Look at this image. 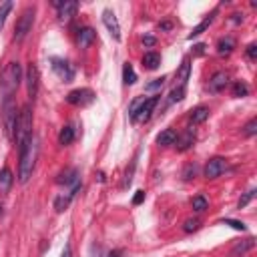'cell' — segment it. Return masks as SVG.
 I'll return each instance as SVG.
<instances>
[{
  "label": "cell",
  "instance_id": "20",
  "mask_svg": "<svg viewBox=\"0 0 257 257\" xmlns=\"http://www.w3.org/2000/svg\"><path fill=\"white\" fill-rule=\"evenodd\" d=\"M12 183H14L12 171H10L8 167H4V169L0 171V193H8L10 187H12Z\"/></svg>",
  "mask_w": 257,
  "mask_h": 257
},
{
  "label": "cell",
  "instance_id": "36",
  "mask_svg": "<svg viewBox=\"0 0 257 257\" xmlns=\"http://www.w3.org/2000/svg\"><path fill=\"white\" fill-rule=\"evenodd\" d=\"M223 225H231L233 229H237V231H245L247 227H245V223H241V221H235V219H223Z\"/></svg>",
  "mask_w": 257,
  "mask_h": 257
},
{
  "label": "cell",
  "instance_id": "39",
  "mask_svg": "<svg viewBox=\"0 0 257 257\" xmlns=\"http://www.w3.org/2000/svg\"><path fill=\"white\" fill-rule=\"evenodd\" d=\"M60 257H72V249H70V245H64V249H62Z\"/></svg>",
  "mask_w": 257,
  "mask_h": 257
},
{
  "label": "cell",
  "instance_id": "25",
  "mask_svg": "<svg viewBox=\"0 0 257 257\" xmlns=\"http://www.w3.org/2000/svg\"><path fill=\"white\" fill-rule=\"evenodd\" d=\"M72 141H74V128H72L70 124L62 126L60 133H58V143H60V145H70Z\"/></svg>",
  "mask_w": 257,
  "mask_h": 257
},
{
  "label": "cell",
  "instance_id": "1",
  "mask_svg": "<svg viewBox=\"0 0 257 257\" xmlns=\"http://www.w3.org/2000/svg\"><path fill=\"white\" fill-rule=\"evenodd\" d=\"M20 151V163H18V181L26 183L32 177L34 165H36V157H38V137H30L22 147H18Z\"/></svg>",
  "mask_w": 257,
  "mask_h": 257
},
{
  "label": "cell",
  "instance_id": "17",
  "mask_svg": "<svg viewBox=\"0 0 257 257\" xmlns=\"http://www.w3.org/2000/svg\"><path fill=\"white\" fill-rule=\"evenodd\" d=\"M233 48H235L233 36H225V38H221L217 42V54H221V56H229L233 52Z\"/></svg>",
  "mask_w": 257,
  "mask_h": 257
},
{
  "label": "cell",
  "instance_id": "21",
  "mask_svg": "<svg viewBox=\"0 0 257 257\" xmlns=\"http://www.w3.org/2000/svg\"><path fill=\"white\" fill-rule=\"evenodd\" d=\"M189 74H191V64H189V60H183V64L177 72V86H187Z\"/></svg>",
  "mask_w": 257,
  "mask_h": 257
},
{
  "label": "cell",
  "instance_id": "28",
  "mask_svg": "<svg viewBox=\"0 0 257 257\" xmlns=\"http://www.w3.org/2000/svg\"><path fill=\"white\" fill-rule=\"evenodd\" d=\"M193 211H197V213H203L207 207H209V203H207V199L203 197V195H197V197H193Z\"/></svg>",
  "mask_w": 257,
  "mask_h": 257
},
{
  "label": "cell",
  "instance_id": "32",
  "mask_svg": "<svg viewBox=\"0 0 257 257\" xmlns=\"http://www.w3.org/2000/svg\"><path fill=\"white\" fill-rule=\"evenodd\" d=\"M10 8H12V2H2L0 4V28H2V24H4L8 12H10Z\"/></svg>",
  "mask_w": 257,
  "mask_h": 257
},
{
  "label": "cell",
  "instance_id": "2",
  "mask_svg": "<svg viewBox=\"0 0 257 257\" xmlns=\"http://www.w3.org/2000/svg\"><path fill=\"white\" fill-rule=\"evenodd\" d=\"M22 80V68L18 62H8L0 76V96L4 102L12 100V94L16 92L18 84Z\"/></svg>",
  "mask_w": 257,
  "mask_h": 257
},
{
  "label": "cell",
  "instance_id": "29",
  "mask_svg": "<svg viewBox=\"0 0 257 257\" xmlns=\"http://www.w3.org/2000/svg\"><path fill=\"white\" fill-rule=\"evenodd\" d=\"M249 94V86L245 82H235L233 84V96L241 98V96H247Z\"/></svg>",
  "mask_w": 257,
  "mask_h": 257
},
{
  "label": "cell",
  "instance_id": "41",
  "mask_svg": "<svg viewBox=\"0 0 257 257\" xmlns=\"http://www.w3.org/2000/svg\"><path fill=\"white\" fill-rule=\"evenodd\" d=\"M143 42H145L147 46H153V44H155V38H153V36H145V38H143Z\"/></svg>",
  "mask_w": 257,
  "mask_h": 257
},
{
  "label": "cell",
  "instance_id": "8",
  "mask_svg": "<svg viewBox=\"0 0 257 257\" xmlns=\"http://www.w3.org/2000/svg\"><path fill=\"white\" fill-rule=\"evenodd\" d=\"M50 62H52L54 74H56L60 80L70 82V80L74 78V66H72L68 60H64V58H50Z\"/></svg>",
  "mask_w": 257,
  "mask_h": 257
},
{
  "label": "cell",
  "instance_id": "26",
  "mask_svg": "<svg viewBox=\"0 0 257 257\" xmlns=\"http://www.w3.org/2000/svg\"><path fill=\"white\" fill-rule=\"evenodd\" d=\"M122 82L124 84H135L137 82V74H135V68H133L131 62L122 64Z\"/></svg>",
  "mask_w": 257,
  "mask_h": 257
},
{
  "label": "cell",
  "instance_id": "42",
  "mask_svg": "<svg viewBox=\"0 0 257 257\" xmlns=\"http://www.w3.org/2000/svg\"><path fill=\"white\" fill-rule=\"evenodd\" d=\"M195 48V54H203V48H205V44H197V46H193Z\"/></svg>",
  "mask_w": 257,
  "mask_h": 257
},
{
  "label": "cell",
  "instance_id": "38",
  "mask_svg": "<svg viewBox=\"0 0 257 257\" xmlns=\"http://www.w3.org/2000/svg\"><path fill=\"white\" fill-rule=\"evenodd\" d=\"M143 201H145V191H137V195H135L133 203H135V205H139V203H143Z\"/></svg>",
  "mask_w": 257,
  "mask_h": 257
},
{
  "label": "cell",
  "instance_id": "5",
  "mask_svg": "<svg viewBox=\"0 0 257 257\" xmlns=\"http://www.w3.org/2000/svg\"><path fill=\"white\" fill-rule=\"evenodd\" d=\"M2 120H4V133L8 137V141H16V126H18V108L14 106L12 100L4 102V114H2Z\"/></svg>",
  "mask_w": 257,
  "mask_h": 257
},
{
  "label": "cell",
  "instance_id": "30",
  "mask_svg": "<svg viewBox=\"0 0 257 257\" xmlns=\"http://www.w3.org/2000/svg\"><path fill=\"white\" fill-rule=\"evenodd\" d=\"M255 133H257V118H251V120L243 126V137L249 139V137H253Z\"/></svg>",
  "mask_w": 257,
  "mask_h": 257
},
{
  "label": "cell",
  "instance_id": "6",
  "mask_svg": "<svg viewBox=\"0 0 257 257\" xmlns=\"http://www.w3.org/2000/svg\"><path fill=\"white\" fill-rule=\"evenodd\" d=\"M34 14H36L34 6H28V8L20 14V18H18V22H16V28H14V40H16V42H22V40L28 36V32L32 30Z\"/></svg>",
  "mask_w": 257,
  "mask_h": 257
},
{
  "label": "cell",
  "instance_id": "18",
  "mask_svg": "<svg viewBox=\"0 0 257 257\" xmlns=\"http://www.w3.org/2000/svg\"><path fill=\"white\" fill-rule=\"evenodd\" d=\"M177 137H179V135H177L173 128H165V131L159 133L157 143H159L161 147H169V145H175V143H177Z\"/></svg>",
  "mask_w": 257,
  "mask_h": 257
},
{
  "label": "cell",
  "instance_id": "22",
  "mask_svg": "<svg viewBox=\"0 0 257 257\" xmlns=\"http://www.w3.org/2000/svg\"><path fill=\"white\" fill-rule=\"evenodd\" d=\"M94 36H96V34H94V30H92V28H88V26H86V28H82V30L78 32V46H80V48H86V46L94 40Z\"/></svg>",
  "mask_w": 257,
  "mask_h": 257
},
{
  "label": "cell",
  "instance_id": "12",
  "mask_svg": "<svg viewBox=\"0 0 257 257\" xmlns=\"http://www.w3.org/2000/svg\"><path fill=\"white\" fill-rule=\"evenodd\" d=\"M54 4H56V8H58V20H60V22H68V20L76 14V10H78V4L72 2V0L54 2Z\"/></svg>",
  "mask_w": 257,
  "mask_h": 257
},
{
  "label": "cell",
  "instance_id": "34",
  "mask_svg": "<svg viewBox=\"0 0 257 257\" xmlns=\"http://www.w3.org/2000/svg\"><path fill=\"white\" fill-rule=\"evenodd\" d=\"M255 193H257L255 189H249V191H247V193H245V195L239 199V207H247V205H249V201L255 197Z\"/></svg>",
  "mask_w": 257,
  "mask_h": 257
},
{
  "label": "cell",
  "instance_id": "31",
  "mask_svg": "<svg viewBox=\"0 0 257 257\" xmlns=\"http://www.w3.org/2000/svg\"><path fill=\"white\" fill-rule=\"evenodd\" d=\"M253 245H255V239H253V237H249L245 243H239V245L233 249V253H245V251H247V249H251Z\"/></svg>",
  "mask_w": 257,
  "mask_h": 257
},
{
  "label": "cell",
  "instance_id": "37",
  "mask_svg": "<svg viewBox=\"0 0 257 257\" xmlns=\"http://www.w3.org/2000/svg\"><path fill=\"white\" fill-rule=\"evenodd\" d=\"M247 56H249L251 60L257 56V46H255V44H249V46H247Z\"/></svg>",
  "mask_w": 257,
  "mask_h": 257
},
{
  "label": "cell",
  "instance_id": "3",
  "mask_svg": "<svg viewBox=\"0 0 257 257\" xmlns=\"http://www.w3.org/2000/svg\"><path fill=\"white\" fill-rule=\"evenodd\" d=\"M157 102H159V94L149 96V98H145V96L135 98L133 104L128 106V114H131V118H133L135 122H147V120L151 118V114H153Z\"/></svg>",
  "mask_w": 257,
  "mask_h": 257
},
{
  "label": "cell",
  "instance_id": "40",
  "mask_svg": "<svg viewBox=\"0 0 257 257\" xmlns=\"http://www.w3.org/2000/svg\"><path fill=\"white\" fill-rule=\"evenodd\" d=\"M191 173L195 175V167H193V165H189V167L185 169V175H183V177H185V179H191Z\"/></svg>",
  "mask_w": 257,
  "mask_h": 257
},
{
  "label": "cell",
  "instance_id": "27",
  "mask_svg": "<svg viewBox=\"0 0 257 257\" xmlns=\"http://www.w3.org/2000/svg\"><path fill=\"white\" fill-rule=\"evenodd\" d=\"M185 88L187 86H173V90H171V94H169V102H179V100H183L185 98Z\"/></svg>",
  "mask_w": 257,
  "mask_h": 257
},
{
  "label": "cell",
  "instance_id": "16",
  "mask_svg": "<svg viewBox=\"0 0 257 257\" xmlns=\"http://www.w3.org/2000/svg\"><path fill=\"white\" fill-rule=\"evenodd\" d=\"M193 143H195V131H193V128H187L183 137H177V151L183 153V151L191 149Z\"/></svg>",
  "mask_w": 257,
  "mask_h": 257
},
{
  "label": "cell",
  "instance_id": "43",
  "mask_svg": "<svg viewBox=\"0 0 257 257\" xmlns=\"http://www.w3.org/2000/svg\"><path fill=\"white\" fill-rule=\"evenodd\" d=\"M243 20V14H233V22H241Z\"/></svg>",
  "mask_w": 257,
  "mask_h": 257
},
{
  "label": "cell",
  "instance_id": "33",
  "mask_svg": "<svg viewBox=\"0 0 257 257\" xmlns=\"http://www.w3.org/2000/svg\"><path fill=\"white\" fill-rule=\"evenodd\" d=\"M163 84H165V76H161V78H155L153 82H149V84L145 86V90H149V92H151V90H159Z\"/></svg>",
  "mask_w": 257,
  "mask_h": 257
},
{
  "label": "cell",
  "instance_id": "9",
  "mask_svg": "<svg viewBox=\"0 0 257 257\" xmlns=\"http://www.w3.org/2000/svg\"><path fill=\"white\" fill-rule=\"evenodd\" d=\"M225 169H227V161L223 157H213L205 165V177L207 179H217L219 175L225 173Z\"/></svg>",
  "mask_w": 257,
  "mask_h": 257
},
{
  "label": "cell",
  "instance_id": "15",
  "mask_svg": "<svg viewBox=\"0 0 257 257\" xmlns=\"http://www.w3.org/2000/svg\"><path fill=\"white\" fill-rule=\"evenodd\" d=\"M215 14H217V10H213V12L209 14V16H205V18H203V20H201V22H199V24H197V26H195L193 30H191V34H189L187 38H189V40H193L195 36H199V34H203V32H205V30H207V28L211 26V22L215 20Z\"/></svg>",
  "mask_w": 257,
  "mask_h": 257
},
{
  "label": "cell",
  "instance_id": "4",
  "mask_svg": "<svg viewBox=\"0 0 257 257\" xmlns=\"http://www.w3.org/2000/svg\"><path fill=\"white\" fill-rule=\"evenodd\" d=\"M32 137V110L30 104H24L18 112V126H16V145L22 147Z\"/></svg>",
  "mask_w": 257,
  "mask_h": 257
},
{
  "label": "cell",
  "instance_id": "35",
  "mask_svg": "<svg viewBox=\"0 0 257 257\" xmlns=\"http://www.w3.org/2000/svg\"><path fill=\"white\" fill-rule=\"evenodd\" d=\"M185 233H191V231H197L199 229V219H187L185 225H183Z\"/></svg>",
  "mask_w": 257,
  "mask_h": 257
},
{
  "label": "cell",
  "instance_id": "24",
  "mask_svg": "<svg viewBox=\"0 0 257 257\" xmlns=\"http://www.w3.org/2000/svg\"><path fill=\"white\" fill-rule=\"evenodd\" d=\"M159 64H161V56H159L157 52H147V54L143 56V66H145V68L155 70Z\"/></svg>",
  "mask_w": 257,
  "mask_h": 257
},
{
  "label": "cell",
  "instance_id": "13",
  "mask_svg": "<svg viewBox=\"0 0 257 257\" xmlns=\"http://www.w3.org/2000/svg\"><path fill=\"white\" fill-rule=\"evenodd\" d=\"M227 84H229V74L223 72V70H219V72H215V74L211 76V80H209V90H211V92H221Z\"/></svg>",
  "mask_w": 257,
  "mask_h": 257
},
{
  "label": "cell",
  "instance_id": "19",
  "mask_svg": "<svg viewBox=\"0 0 257 257\" xmlns=\"http://www.w3.org/2000/svg\"><path fill=\"white\" fill-rule=\"evenodd\" d=\"M207 118H209V108H207V106H197V108H193L191 114H189V120H191L193 124H201V122H205Z\"/></svg>",
  "mask_w": 257,
  "mask_h": 257
},
{
  "label": "cell",
  "instance_id": "10",
  "mask_svg": "<svg viewBox=\"0 0 257 257\" xmlns=\"http://www.w3.org/2000/svg\"><path fill=\"white\" fill-rule=\"evenodd\" d=\"M26 88H28V98L34 100L38 94V68L34 62H30L26 68Z\"/></svg>",
  "mask_w": 257,
  "mask_h": 257
},
{
  "label": "cell",
  "instance_id": "7",
  "mask_svg": "<svg viewBox=\"0 0 257 257\" xmlns=\"http://www.w3.org/2000/svg\"><path fill=\"white\" fill-rule=\"evenodd\" d=\"M94 100V92L90 88H74L66 94V102L74 106H86Z\"/></svg>",
  "mask_w": 257,
  "mask_h": 257
},
{
  "label": "cell",
  "instance_id": "23",
  "mask_svg": "<svg viewBox=\"0 0 257 257\" xmlns=\"http://www.w3.org/2000/svg\"><path fill=\"white\" fill-rule=\"evenodd\" d=\"M58 183L60 185H74V183H78V171L76 169H66L64 173H60V177H58Z\"/></svg>",
  "mask_w": 257,
  "mask_h": 257
},
{
  "label": "cell",
  "instance_id": "11",
  "mask_svg": "<svg viewBox=\"0 0 257 257\" xmlns=\"http://www.w3.org/2000/svg\"><path fill=\"white\" fill-rule=\"evenodd\" d=\"M102 22H104V26H106V30L110 32V36L114 38V40H120V24H118V20H116V14L112 12V10H104L102 12Z\"/></svg>",
  "mask_w": 257,
  "mask_h": 257
},
{
  "label": "cell",
  "instance_id": "14",
  "mask_svg": "<svg viewBox=\"0 0 257 257\" xmlns=\"http://www.w3.org/2000/svg\"><path fill=\"white\" fill-rule=\"evenodd\" d=\"M78 189H80V183L72 185V189H70L66 195H60V197H56V201H54V209H56V211H64V209L70 205V201L74 199V195L78 193Z\"/></svg>",
  "mask_w": 257,
  "mask_h": 257
}]
</instances>
